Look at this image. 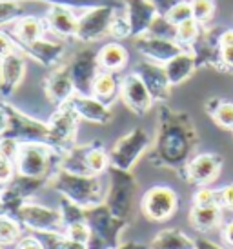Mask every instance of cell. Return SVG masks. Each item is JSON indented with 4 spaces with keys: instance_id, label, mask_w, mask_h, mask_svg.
<instances>
[{
    "instance_id": "obj_37",
    "label": "cell",
    "mask_w": 233,
    "mask_h": 249,
    "mask_svg": "<svg viewBox=\"0 0 233 249\" xmlns=\"http://www.w3.org/2000/svg\"><path fill=\"white\" fill-rule=\"evenodd\" d=\"M42 242V248L44 249H66L68 246V236L66 233H40V238H39Z\"/></svg>"
},
{
    "instance_id": "obj_4",
    "label": "cell",
    "mask_w": 233,
    "mask_h": 249,
    "mask_svg": "<svg viewBox=\"0 0 233 249\" xmlns=\"http://www.w3.org/2000/svg\"><path fill=\"white\" fill-rule=\"evenodd\" d=\"M111 187L106 193V206L110 208L113 216L118 220L131 218L133 208H135V195H137V184L130 171H122L110 166Z\"/></svg>"
},
{
    "instance_id": "obj_38",
    "label": "cell",
    "mask_w": 233,
    "mask_h": 249,
    "mask_svg": "<svg viewBox=\"0 0 233 249\" xmlns=\"http://www.w3.org/2000/svg\"><path fill=\"white\" fill-rule=\"evenodd\" d=\"M26 2H33V0H26ZM42 2H49V6L60 4V6H68V7H82V9H89V7L106 6V4H110L111 0H42Z\"/></svg>"
},
{
    "instance_id": "obj_19",
    "label": "cell",
    "mask_w": 233,
    "mask_h": 249,
    "mask_svg": "<svg viewBox=\"0 0 233 249\" xmlns=\"http://www.w3.org/2000/svg\"><path fill=\"white\" fill-rule=\"evenodd\" d=\"M69 107L75 111L78 118H84L93 124H108L111 120V109L102 100L95 98L93 95H80L75 93L69 98Z\"/></svg>"
},
{
    "instance_id": "obj_35",
    "label": "cell",
    "mask_w": 233,
    "mask_h": 249,
    "mask_svg": "<svg viewBox=\"0 0 233 249\" xmlns=\"http://www.w3.org/2000/svg\"><path fill=\"white\" fill-rule=\"evenodd\" d=\"M190 6H192L193 18L199 24L208 22L215 13V2L213 0H190Z\"/></svg>"
},
{
    "instance_id": "obj_24",
    "label": "cell",
    "mask_w": 233,
    "mask_h": 249,
    "mask_svg": "<svg viewBox=\"0 0 233 249\" xmlns=\"http://www.w3.org/2000/svg\"><path fill=\"white\" fill-rule=\"evenodd\" d=\"M150 249H197V244L178 229H162L151 240Z\"/></svg>"
},
{
    "instance_id": "obj_11",
    "label": "cell",
    "mask_w": 233,
    "mask_h": 249,
    "mask_svg": "<svg viewBox=\"0 0 233 249\" xmlns=\"http://www.w3.org/2000/svg\"><path fill=\"white\" fill-rule=\"evenodd\" d=\"M118 95H120L124 104L128 106L133 113H137V115H146L153 107V102H155L153 97H151L150 89L146 88L144 80L135 71L128 73L120 80Z\"/></svg>"
},
{
    "instance_id": "obj_3",
    "label": "cell",
    "mask_w": 233,
    "mask_h": 249,
    "mask_svg": "<svg viewBox=\"0 0 233 249\" xmlns=\"http://www.w3.org/2000/svg\"><path fill=\"white\" fill-rule=\"evenodd\" d=\"M55 149L48 142H20L15 157V171L19 177L46 178L51 169Z\"/></svg>"
},
{
    "instance_id": "obj_40",
    "label": "cell",
    "mask_w": 233,
    "mask_h": 249,
    "mask_svg": "<svg viewBox=\"0 0 233 249\" xmlns=\"http://www.w3.org/2000/svg\"><path fill=\"white\" fill-rule=\"evenodd\" d=\"M15 162L13 160L6 159V157H0V184H9L15 178Z\"/></svg>"
},
{
    "instance_id": "obj_15",
    "label": "cell",
    "mask_w": 233,
    "mask_h": 249,
    "mask_svg": "<svg viewBox=\"0 0 233 249\" xmlns=\"http://www.w3.org/2000/svg\"><path fill=\"white\" fill-rule=\"evenodd\" d=\"M44 24L49 33H53L57 38H73L77 36L78 29V17L73 13V9L68 6L53 4L48 7V11L44 15Z\"/></svg>"
},
{
    "instance_id": "obj_9",
    "label": "cell",
    "mask_w": 233,
    "mask_h": 249,
    "mask_svg": "<svg viewBox=\"0 0 233 249\" xmlns=\"http://www.w3.org/2000/svg\"><path fill=\"white\" fill-rule=\"evenodd\" d=\"M142 213L153 222H164L172 218L177 211L178 196L172 187L168 186H155L148 189L142 196Z\"/></svg>"
},
{
    "instance_id": "obj_12",
    "label": "cell",
    "mask_w": 233,
    "mask_h": 249,
    "mask_svg": "<svg viewBox=\"0 0 233 249\" xmlns=\"http://www.w3.org/2000/svg\"><path fill=\"white\" fill-rule=\"evenodd\" d=\"M137 49L140 51V55L144 56L146 60L157 64H168L173 56H177L180 51L184 49L178 46L177 42L172 38H164V36H157L146 33V35L137 38Z\"/></svg>"
},
{
    "instance_id": "obj_36",
    "label": "cell",
    "mask_w": 233,
    "mask_h": 249,
    "mask_svg": "<svg viewBox=\"0 0 233 249\" xmlns=\"http://www.w3.org/2000/svg\"><path fill=\"white\" fill-rule=\"evenodd\" d=\"M217 191H213L212 187H200L199 191L193 195V206L195 208H210V206H217Z\"/></svg>"
},
{
    "instance_id": "obj_39",
    "label": "cell",
    "mask_w": 233,
    "mask_h": 249,
    "mask_svg": "<svg viewBox=\"0 0 233 249\" xmlns=\"http://www.w3.org/2000/svg\"><path fill=\"white\" fill-rule=\"evenodd\" d=\"M19 49H20V46L13 40V36L4 33V31H0V60L9 55H13L15 51H19Z\"/></svg>"
},
{
    "instance_id": "obj_22",
    "label": "cell",
    "mask_w": 233,
    "mask_h": 249,
    "mask_svg": "<svg viewBox=\"0 0 233 249\" xmlns=\"http://www.w3.org/2000/svg\"><path fill=\"white\" fill-rule=\"evenodd\" d=\"M197 68V58L192 51H180L177 56H173L168 64H164L166 76L170 86H178L188 80Z\"/></svg>"
},
{
    "instance_id": "obj_33",
    "label": "cell",
    "mask_w": 233,
    "mask_h": 249,
    "mask_svg": "<svg viewBox=\"0 0 233 249\" xmlns=\"http://www.w3.org/2000/svg\"><path fill=\"white\" fill-rule=\"evenodd\" d=\"M162 17H164L166 20L172 24L173 28H177V26H180L182 22L193 18L192 6H190V2H186V0H180V2H177V4H175V6H173L166 15H162Z\"/></svg>"
},
{
    "instance_id": "obj_5",
    "label": "cell",
    "mask_w": 233,
    "mask_h": 249,
    "mask_svg": "<svg viewBox=\"0 0 233 249\" xmlns=\"http://www.w3.org/2000/svg\"><path fill=\"white\" fill-rule=\"evenodd\" d=\"M151 137L150 133L146 131L144 127H135L133 131H130L126 137L118 140L110 155V166L116 167V169H122V171H130L131 167L135 166L144 151L150 147Z\"/></svg>"
},
{
    "instance_id": "obj_47",
    "label": "cell",
    "mask_w": 233,
    "mask_h": 249,
    "mask_svg": "<svg viewBox=\"0 0 233 249\" xmlns=\"http://www.w3.org/2000/svg\"><path fill=\"white\" fill-rule=\"evenodd\" d=\"M219 46L220 48H224V46H233V29H226V31L220 33Z\"/></svg>"
},
{
    "instance_id": "obj_32",
    "label": "cell",
    "mask_w": 233,
    "mask_h": 249,
    "mask_svg": "<svg viewBox=\"0 0 233 249\" xmlns=\"http://www.w3.org/2000/svg\"><path fill=\"white\" fill-rule=\"evenodd\" d=\"M212 117L220 127L233 131V102L217 100V106L212 109Z\"/></svg>"
},
{
    "instance_id": "obj_14",
    "label": "cell",
    "mask_w": 233,
    "mask_h": 249,
    "mask_svg": "<svg viewBox=\"0 0 233 249\" xmlns=\"http://www.w3.org/2000/svg\"><path fill=\"white\" fill-rule=\"evenodd\" d=\"M26 53L19 49L13 55L0 60V97L9 98L24 80L26 73Z\"/></svg>"
},
{
    "instance_id": "obj_16",
    "label": "cell",
    "mask_w": 233,
    "mask_h": 249,
    "mask_svg": "<svg viewBox=\"0 0 233 249\" xmlns=\"http://www.w3.org/2000/svg\"><path fill=\"white\" fill-rule=\"evenodd\" d=\"M135 73H137L142 80H144L146 88L150 89L151 97L155 102H164L170 97V82L166 76V70L162 64L151 62V60H140L135 66Z\"/></svg>"
},
{
    "instance_id": "obj_10",
    "label": "cell",
    "mask_w": 233,
    "mask_h": 249,
    "mask_svg": "<svg viewBox=\"0 0 233 249\" xmlns=\"http://www.w3.org/2000/svg\"><path fill=\"white\" fill-rule=\"evenodd\" d=\"M71 80L75 84V91L80 95H91L93 82L97 75L100 73L98 66V56L91 49H84L80 53H77L75 58L68 64Z\"/></svg>"
},
{
    "instance_id": "obj_34",
    "label": "cell",
    "mask_w": 233,
    "mask_h": 249,
    "mask_svg": "<svg viewBox=\"0 0 233 249\" xmlns=\"http://www.w3.org/2000/svg\"><path fill=\"white\" fill-rule=\"evenodd\" d=\"M66 236L71 242H78V244H88L89 238H91V229L86 224V220H78V222H71L66 226Z\"/></svg>"
},
{
    "instance_id": "obj_7",
    "label": "cell",
    "mask_w": 233,
    "mask_h": 249,
    "mask_svg": "<svg viewBox=\"0 0 233 249\" xmlns=\"http://www.w3.org/2000/svg\"><path fill=\"white\" fill-rule=\"evenodd\" d=\"M78 120V115L69 107V104L58 106V109L51 115L48 122V144L55 151L68 153L73 149L71 145L75 142Z\"/></svg>"
},
{
    "instance_id": "obj_45",
    "label": "cell",
    "mask_w": 233,
    "mask_h": 249,
    "mask_svg": "<svg viewBox=\"0 0 233 249\" xmlns=\"http://www.w3.org/2000/svg\"><path fill=\"white\" fill-rule=\"evenodd\" d=\"M151 2H153V6H155L158 15H166L180 0H151Z\"/></svg>"
},
{
    "instance_id": "obj_23",
    "label": "cell",
    "mask_w": 233,
    "mask_h": 249,
    "mask_svg": "<svg viewBox=\"0 0 233 249\" xmlns=\"http://www.w3.org/2000/svg\"><path fill=\"white\" fill-rule=\"evenodd\" d=\"M98 66L102 71H110V73H118L128 66L130 55L128 49L124 48L118 42H108L102 48L98 49Z\"/></svg>"
},
{
    "instance_id": "obj_26",
    "label": "cell",
    "mask_w": 233,
    "mask_h": 249,
    "mask_svg": "<svg viewBox=\"0 0 233 249\" xmlns=\"http://www.w3.org/2000/svg\"><path fill=\"white\" fill-rule=\"evenodd\" d=\"M120 91V82H116L115 73H110V71H102L97 75L95 82H93V89H91V95L98 100H102L104 104L110 106V102L115 100V97Z\"/></svg>"
},
{
    "instance_id": "obj_51",
    "label": "cell",
    "mask_w": 233,
    "mask_h": 249,
    "mask_svg": "<svg viewBox=\"0 0 233 249\" xmlns=\"http://www.w3.org/2000/svg\"><path fill=\"white\" fill-rule=\"evenodd\" d=\"M0 249H2V246H0Z\"/></svg>"
},
{
    "instance_id": "obj_50",
    "label": "cell",
    "mask_w": 233,
    "mask_h": 249,
    "mask_svg": "<svg viewBox=\"0 0 233 249\" xmlns=\"http://www.w3.org/2000/svg\"><path fill=\"white\" fill-rule=\"evenodd\" d=\"M66 249H88V248H86V244L71 242V240H69V242H68V246H66Z\"/></svg>"
},
{
    "instance_id": "obj_18",
    "label": "cell",
    "mask_w": 233,
    "mask_h": 249,
    "mask_svg": "<svg viewBox=\"0 0 233 249\" xmlns=\"http://www.w3.org/2000/svg\"><path fill=\"white\" fill-rule=\"evenodd\" d=\"M20 49L26 53V56H31L33 60H37L39 64L46 66L49 70L60 68L64 64V56H66V46L62 42L48 40L46 36Z\"/></svg>"
},
{
    "instance_id": "obj_48",
    "label": "cell",
    "mask_w": 233,
    "mask_h": 249,
    "mask_svg": "<svg viewBox=\"0 0 233 249\" xmlns=\"http://www.w3.org/2000/svg\"><path fill=\"white\" fill-rule=\"evenodd\" d=\"M195 244H197V249H224L220 248L219 244L208 240V238H199V240H195Z\"/></svg>"
},
{
    "instance_id": "obj_17",
    "label": "cell",
    "mask_w": 233,
    "mask_h": 249,
    "mask_svg": "<svg viewBox=\"0 0 233 249\" xmlns=\"http://www.w3.org/2000/svg\"><path fill=\"white\" fill-rule=\"evenodd\" d=\"M124 11L130 20L131 36H142L150 33L153 22L157 18V9L151 0H122Z\"/></svg>"
},
{
    "instance_id": "obj_31",
    "label": "cell",
    "mask_w": 233,
    "mask_h": 249,
    "mask_svg": "<svg viewBox=\"0 0 233 249\" xmlns=\"http://www.w3.org/2000/svg\"><path fill=\"white\" fill-rule=\"evenodd\" d=\"M110 35L115 36V38H126V36H131L130 20H128L126 11H124L122 6L115 7V13H113L111 26H110Z\"/></svg>"
},
{
    "instance_id": "obj_29",
    "label": "cell",
    "mask_w": 233,
    "mask_h": 249,
    "mask_svg": "<svg viewBox=\"0 0 233 249\" xmlns=\"http://www.w3.org/2000/svg\"><path fill=\"white\" fill-rule=\"evenodd\" d=\"M20 240V222L11 214H0V246L17 244Z\"/></svg>"
},
{
    "instance_id": "obj_1",
    "label": "cell",
    "mask_w": 233,
    "mask_h": 249,
    "mask_svg": "<svg viewBox=\"0 0 233 249\" xmlns=\"http://www.w3.org/2000/svg\"><path fill=\"white\" fill-rule=\"evenodd\" d=\"M197 142L190 118L182 113H173L168 107H160L158 135L155 142V157L168 167H180L190 162V153Z\"/></svg>"
},
{
    "instance_id": "obj_13",
    "label": "cell",
    "mask_w": 233,
    "mask_h": 249,
    "mask_svg": "<svg viewBox=\"0 0 233 249\" xmlns=\"http://www.w3.org/2000/svg\"><path fill=\"white\" fill-rule=\"evenodd\" d=\"M220 169H222V159L215 153H200L186 164L188 180L199 187H206L215 182Z\"/></svg>"
},
{
    "instance_id": "obj_30",
    "label": "cell",
    "mask_w": 233,
    "mask_h": 249,
    "mask_svg": "<svg viewBox=\"0 0 233 249\" xmlns=\"http://www.w3.org/2000/svg\"><path fill=\"white\" fill-rule=\"evenodd\" d=\"M200 36V24L195 18H190V20L182 22L180 26L175 28V42L178 46H192L199 40Z\"/></svg>"
},
{
    "instance_id": "obj_21",
    "label": "cell",
    "mask_w": 233,
    "mask_h": 249,
    "mask_svg": "<svg viewBox=\"0 0 233 249\" xmlns=\"http://www.w3.org/2000/svg\"><path fill=\"white\" fill-rule=\"evenodd\" d=\"M46 31L48 29H46L44 18H39L35 15H26L13 24V36L17 38V44L20 48H26L29 44L44 38Z\"/></svg>"
},
{
    "instance_id": "obj_44",
    "label": "cell",
    "mask_w": 233,
    "mask_h": 249,
    "mask_svg": "<svg viewBox=\"0 0 233 249\" xmlns=\"http://www.w3.org/2000/svg\"><path fill=\"white\" fill-rule=\"evenodd\" d=\"M220 60H222V66H224V68L233 70V46L220 48Z\"/></svg>"
},
{
    "instance_id": "obj_20",
    "label": "cell",
    "mask_w": 233,
    "mask_h": 249,
    "mask_svg": "<svg viewBox=\"0 0 233 249\" xmlns=\"http://www.w3.org/2000/svg\"><path fill=\"white\" fill-rule=\"evenodd\" d=\"M46 93L51 102L57 106H64L69 102V98L75 95V84L69 75V68L62 64L60 68H57L49 73L46 78Z\"/></svg>"
},
{
    "instance_id": "obj_46",
    "label": "cell",
    "mask_w": 233,
    "mask_h": 249,
    "mask_svg": "<svg viewBox=\"0 0 233 249\" xmlns=\"http://www.w3.org/2000/svg\"><path fill=\"white\" fill-rule=\"evenodd\" d=\"M222 242L228 244L230 248H233V220L226 222L222 226Z\"/></svg>"
},
{
    "instance_id": "obj_6",
    "label": "cell",
    "mask_w": 233,
    "mask_h": 249,
    "mask_svg": "<svg viewBox=\"0 0 233 249\" xmlns=\"http://www.w3.org/2000/svg\"><path fill=\"white\" fill-rule=\"evenodd\" d=\"M20 226L39 233H66V222L62 211L51 209L40 204H22L13 214Z\"/></svg>"
},
{
    "instance_id": "obj_49",
    "label": "cell",
    "mask_w": 233,
    "mask_h": 249,
    "mask_svg": "<svg viewBox=\"0 0 233 249\" xmlns=\"http://www.w3.org/2000/svg\"><path fill=\"white\" fill-rule=\"evenodd\" d=\"M116 249H150L142 246V244H135V242H128V244H122V246H118Z\"/></svg>"
},
{
    "instance_id": "obj_25",
    "label": "cell",
    "mask_w": 233,
    "mask_h": 249,
    "mask_svg": "<svg viewBox=\"0 0 233 249\" xmlns=\"http://www.w3.org/2000/svg\"><path fill=\"white\" fill-rule=\"evenodd\" d=\"M190 222L200 233H208L212 229H217L222 222V208L219 204L210 206V208H195L193 206L192 213H190Z\"/></svg>"
},
{
    "instance_id": "obj_28",
    "label": "cell",
    "mask_w": 233,
    "mask_h": 249,
    "mask_svg": "<svg viewBox=\"0 0 233 249\" xmlns=\"http://www.w3.org/2000/svg\"><path fill=\"white\" fill-rule=\"evenodd\" d=\"M86 166L91 175H102L110 169V155L98 145H91L86 151Z\"/></svg>"
},
{
    "instance_id": "obj_41",
    "label": "cell",
    "mask_w": 233,
    "mask_h": 249,
    "mask_svg": "<svg viewBox=\"0 0 233 249\" xmlns=\"http://www.w3.org/2000/svg\"><path fill=\"white\" fill-rule=\"evenodd\" d=\"M217 202H219V206L222 209L233 211V184L220 187L219 191H217Z\"/></svg>"
},
{
    "instance_id": "obj_43",
    "label": "cell",
    "mask_w": 233,
    "mask_h": 249,
    "mask_svg": "<svg viewBox=\"0 0 233 249\" xmlns=\"http://www.w3.org/2000/svg\"><path fill=\"white\" fill-rule=\"evenodd\" d=\"M9 127V111H7V104L0 102V139L7 133Z\"/></svg>"
},
{
    "instance_id": "obj_42",
    "label": "cell",
    "mask_w": 233,
    "mask_h": 249,
    "mask_svg": "<svg viewBox=\"0 0 233 249\" xmlns=\"http://www.w3.org/2000/svg\"><path fill=\"white\" fill-rule=\"evenodd\" d=\"M17 249H44L37 236H24L17 242Z\"/></svg>"
},
{
    "instance_id": "obj_27",
    "label": "cell",
    "mask_w": 233,
    "mask_h": 249,
    "mask_svg": "<svg viewBox=\"0 0 233 249\" xmlns=\"http://www.w3.org/2000/svg\"><path fill=\"white\" fill-rule=\"evenodd\" d=\"M28 4L29 2L26 0H0V26L15 24L26 17Z\"/></svg>"
},
{
    "instance_id": "obj_2",
    "label": "cell",
    "mask_w": 233,
    "mask_h": 249,
    "mask_svg": "<svg viewBox=\"0 0 233 249\" xmlns=\"http://www.w3.org/2000/svg\"><path fill=\"white\" fill-rule=\"evenodd\" d=\"M53 189L62 193L64 198L82 209L95 208L106 202L104 182L97 175H75L69 171H57L49 182Z\"/></svg>"
},
{
    "instance_id": "obj_8",
    "label": "cell",
    "mask_w": 233,
    "mask_h": 249,
    "mask_svg": "<svg viewBox=\"0 0 233 249\" xmlns=\"http://www.w3.org/2000/svg\"><path fill=\"white\" fill-rule=\"evenodd\" d=\"M113 13H115V7L111 4L84 9V13L78 17V29H77L75 38L89 44V42H97L106 35H110Z\"/></svg>"
}]
</instances>
